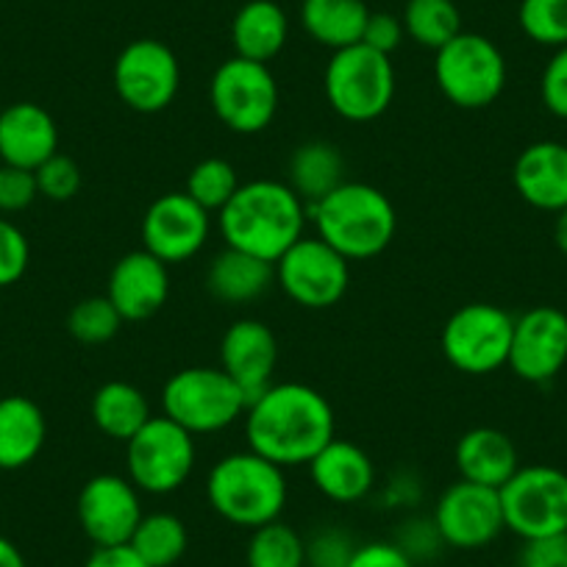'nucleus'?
<instances>
[{"label":"nucleus","instance_id":"1","mask_svg":"<svg viewBox=\"0 0 567 567\" xmlns=\"http://www.w3.org/2000/svg\"><path fill=\"white\" fill-rule=\"evenodd\" d=\"M329 398L301 381L270 384L245 409L248 449L278 467H303L337 437Z\"/></svg>","mask_w":567,"mask_h":567},{"label":"nucleus","instance_id":"2","mask_svg":"<svg viewBox=\"0 0 567 567\" xmlns=\"http://www.w3.org/2000/svg\"><path fill=\"white\" fill-rule=\"evenodd\" d=\"M309 206L287 182H245L234 198L217 212V226L228 248L276 265L307 228Z\"/></svg>","mask_w":567,"mask_h":567},{"label":"nucleus","instance_id":"3","mask_svg":"<svg viewBox=\"0 0 567 567\" xmlns=\"http://www.w3.org/2000/svg\"><path fill=\"white\" fill-rule=\"evenodd\" d=\"M315 237L346 256L348 261H364L384 254L398 231V215L392 200L379 187L364 182H346L309 206Z\"/></svg>","mask_w":567,"mask_h":567},{"label":"nucleus","instance_id":"4","mask_svg":"<svg viewBox=\"0 0 567 567\" xmlns=\"http://www.w3.org/2000/svg\"><path fill=\"white\" fill-rule=\"evenodd\" d=\"M290 498L287 473L256 451L223 456L206 476V501L217 517L239 528H259L281 520Z\"/></svg>","mask_w":567,"mask_h":567},{"label":"nucleus","instance_id":"5","mask_svg":"<svg viewBox=\"0 0 567 567\" xmlns=\"http://www.w3.org/2000/svg\"><path fill=\"white\" fill-rule=\"evenodd\" d=\"M248 398L223 368H184L162 386V414L193 437L217 434L245 417Z\"/></svg>","mask_w":567,"mask_h":567},{"label":"nucleus","instance_id":"6","mask_svg":"<svg viewBox=\"0 0 567 567\" xmlns=\"http://www.w3.org/2000/svg\"><path fill=\"white\" fill-rule=\"evenodd\" d=\"M329 106L348 123L379 120L395 97V68L392 59L368 45L334 51L323 75Z\"/></svg>","mask_w":567,"mask_h":567},{"label":"nucleus","instance_id":"7","mask_svg":"<svg viewBox=\"0 0 567 567\" xmlns=\"http://www.w3.org/2000/svg\"><path fill=\"white\" fill-rule=\"evenodd\" d=\"M195 437L165 414H154L125 443V473L140 493L171 495L193 476Z\"/></svg>","mask_w":567,"mask_h":567},{"label":"nucleus","instance_id":"8","mask_svg":"<svg viewBox=\"0 0 567 567\" xmlns=\"http://www.w3.org/2000/svg\"><path fill=\"white\" fill-rule=\"evenodd\" d=\"M434 81L454 106L487 109L506 86V59L493 40L462 31L434 56Z\"/></svg>","mask_w":567,"mask_h":567},{"label":"nucleus","instance_id":"9","mask_svg":"<svg viewBox=\"0 0 567 567\" xmlns=\"http://www.w3.org/2000/svg\"><path fill=\"white\" fill-rule=\"evenodd\" d=\"M209 103L215 117L234 134H261L278 112L276 75L261 62L226 59L209 81Z\"/></svg>","mask_w":567,"mask_h":567},{"label":"nucleus","instance_id":"10","mask_svg":"<svg viewBox=\"0 0 567 567\" xmlns=\"http://www.w3.org/2000/svg\"><path fill=\"white\" fill-rule=\"evenodd\" d=\"M498 493L506 528L523 543L567 534V473L559 467H517Z\"/></svg>","mask_w":567,"mask_h":567},{"label":"nucleus","instance_id":"11","mask_svg":"<svg viewBox=\"0 0 567 567\" xmlns=\"http://www.w3.org/2000/svg\"><path fill=\"white\" fill-rule=\"evenodd\" d=\"M515 318L495 303H467L456 309L440 334L443 357L465 375H489L506 368Z\"/></svg>","mask_w":567,"mask_h":567},{"label":"nucleus","instance_id":"12","mask_svg":"<svg viewBox=\"0 0 567 567\" xmlns=\"http://www.w3.org/2000/svg\"><path fill=\"white\" fill-rule=\"evenodd\" d=\"M276 284L284 296L303 309H329L346 298L351 287V261L320 237L303 234L276 261Z\"/></svg>","mask_w":567,"mask_h":567},{"label":"nucleus","instance_id":"13","mask_svg":"<svg viewBox=\"0 0 567 567\" xmlns=\"http://www.w3.org/2000/svg\"><path fill=\"white\" fill-rule=\"evenodd\" d=\"M112 81L117 97L131 112L156 114L176 101L182 90V64L165 42L134 40L114 59Z\"/></svg>","mask_w":567,"mask_h":567},{"label":"nucleus","instance_id":"14","mask_svg":"<svg viewBox=\"0 0 567 567\" xmlns=\"http://www.w3.org/2000/svg\"><path fill=\"white\" fill-rule=\"evenodd\" d=\"M443 545L456 550H476L495 543L504 534V506L501 493L460 478L440 495L432 515Z\"/></svg>","mask_w":567,"mask_h":567},{"label":"nucleus","instance_id":"15","mask_svg":"<svg viewBox=\"0 0 567 567\" xmlns=\"http://www.w3.org/2000/svg\"><path fill=\"white\" fill-rule=\"evenodd\" d=\"M212 231L209 212L187 193H165L145 209L140 226L142 248L165 265H182L204 250Z\"/></svg>","mask_w":567,"mask_h":567},{"label":"nucleus","instance_id":"16","mask_svg":"<svg viewBox=\"0 0 567 567\" xmlns=\"http://www.w3.org/2000/svg\"><path fill=\"white\" fill-rule=\"evenodd\" d=\"M75 515L92 545L109 548V545H128L145 512H142L140 489L131 484L128 476L97 473L81 487Z\"/></svg>","mask_w":567,"mask_h":567},{"label":"nucleus","instance_id":"17","mask_svg":"<svg viewBox=\"0 0 567 567\" xmlns=\"http://www.w3.org/2000/svg\"><path fill=\"white\" fill-rule=\"evenodd\" d=\"M506 364L528 384L556 379L567 364V315L556 307H534L515 318Z\"/></svg>","mask_w":567,"mask_h":567},{"label":"nucleus","instance_id":"18","mask_svg":"<svg viewBox=\"0 0 567 567\" xmlns=\"http://www.w3.org/2000/svg\"><path fill=\"white\" fill-rule=\"evenodd\" d=\"M106 298L128 323L154 318L171 298V265L145 248L120 256L109 272Z\"/></svg>","mask_w":567,"mask_h":567},{"label":"nucleus","instance_id":"19","mask_svg":"<svg viewBox=\"0 0 567 567\" xmlns=\"http://www.w3.org/2000/svg\"><path fill=\"white\" fill-rule=\"evenodd\" d=\"M220 368L245 392L248 403L276 384L278 340L270 326L256 318L234 320L220 340Z\"/></svg>","mask_w":567,"mask_h":567},{"label":"nucleus","instance_id":"20","mask_svg":"<svg viewBox=\"0 0 567 567\" xmlns=\"http://www.w3.org/2000/svg\"><path fill=\"white\" fill-rule=\"evenodd\" d=\"M59 154V125L45 106L20 101L0 112V162L37 171Z\"/></svg>","mask_w":567,"mask_h":567},{"label":"nucleus","instance_id":"21","mask_svg":"<svg viewBox=\"0 0 567 567\" xmlns=\"http://www.w3.org/2000/svg\"><path fill=\"white\" fill-rule=\"evenodd\" d=\"M512 182L528 206L554 215L561 212L567 206V145L543 140L523 148Z\"/></svg>","mask_w":567,"mask_h":567},{"label":"nucleus","instance_id":"22","mask_svg":"<svg viewBox=\"0 0 567 567\" xmlns=\"http://www.w3.org/2000/svg\"><path fill=\"white\" fill-rule=\"evenodd\" d=\"M307 467L318 493L334 504H357L375 487L373 460L351 440L334 437Z\"/></svg>","mask_w":567,"mask_h":567},{"label":"nucleus","instance_id":"23","mask_svg":"<svg viewBox=\"0 0 567 567\" xmlns=\"http://www.w3.org/2000/svg\"><path fill=\"white\" fill-rule=\"evenodd\" d=\"M454 462L460 478L493 489L504 487L520 467V456H517L509 434L489 429V425H478V429L462 434L454 451Z\"/></svg>","mask_w":567,"mask_h":567},{"label":"nucleus","instance_id":"24","mask_svg":"<svg viewBox=\"0 0 567 567\" xmlns=\"http://www.w3.org/2000/svg\"><path fill=\"white\" fill-rule=\"evenodd\" d=\"M276 284V265L237 248H223L206 267V290L228 307L254 303Z\"/></svg>","mask_w":567,"mask_h":567},{"label":"nucleus","instance_id":"25","mask_svg":"<svg viewBox=\"0 0 567 567\" xmlns=\"http://www.w3.org/2000/svg\"><path fill=\"white\" fill-rule=\"evenodd\" d=\"M48 440L45 412L25 395L0 398V471H23Z\"/></svg>","mask_w":567,"mask_h":567},{"label":"nucleus","instance_id":"26","mask_svg":"<svg viewBox=\"0 0 567 567\" xmlns=\"http://www.w3.org/2000/svg\"><path fill=\"white\" fill-rule=\"evenodd\" d=\"M290 37V20L276 0H248L231 20L234 56L267 64L276 59Z\"/></svg>","mask_w":567,"mask_h":567},{"label":"nucleus","instance_id":"27","mask_svg":"<svg viewBox=\"0 0 567 567\" xmlns=\"http://www.w3.org/2000/svg\"><path fill=\"white\" fill-rule=\"evenodd\" d=\"M287 184L307 206L323 200L340 184H346V159H342L340 148L326 140H309L298 145L292 151Z\"/></svg>","mask_w":567,"mask_h":567},{"label":"nucleus","instance_id":"28","mask_svg":"<svg viewBox=\"0 0 567 567\" xmlns=\"http://www.w3.org/2000/svg\"><path fill=\"white\" fill-rule=\"evenodd\" d=\"M370 9L364 0H303L301 25L318 45L342 51L362 42Z\"/></svg>","mask_w":567,"mask_h":567},{"label":"nucleus","instance_id":"29","mask_svg":"<svg viewBox=\"0 0 567 567\" xmlns=\"http://www.w3.org/2000/svg\"><path fill=\"white\" fill-rule=\"evenodd\" d=\"M151 417L154 412L145 392L128 381H106L92 398V420L97 432L117 443H128Z\"/></svg>","mask_w":567,"mask_h":567},{"label":"nucleus","instance_id":"30","mask_svg":"<svg viewBox=\"0 0 567 567\" xmlns=\"http://www.w3.org/2000/svg\"><path fill=\"white\" fill-rule=\"evenodd\" d=\"M128 545L151 567H176L189 548V532L173 512H151L142 515Z\"/></svg>","mask_w":567,"mask_h":567},{"label":"nucleus","instance_id":"31","mask_svg":"<svg viewBox=\"0 0 567 567\" xmlns=\"http://www.w3.org/2000/svg\"><path fill=\"white\" fill-rule=\"evenodd\" d=\"M401 23L409 40L434 53L465 31L462 12L454 0H409Z\"/></svg>","mask_w":567,"mask_h":567},{"label":"nucleus","instance_id":"32","mask_svg":"<svg viewBox=\"0 0 567 567\" xmlns=\"http://www.w3.org/2000/svg\"><path fill=\"white\" fill-rule=\"evenodd\" d=\"M248 567H307V539L290 523L272 520L250 532L245 548Z\"/></svg>","mask_w":567,"mask_h":567},{"label":"nucleus","instance_id":"33","mask_svg":"<svg viewBox=\"0 0 567 567\" xmlns=\"http://www.w3.org/2000/svg\"><path fill=\"white\" fill-rule=\"evenodd\" d=\"M239 184L243 182H239V173L231 162L220 159V156H209V159H200L189 171L184 193L212 215V212H220L234 198Z\"/></svg>","mask_w":567,"mask_h":567},{"label":"nucleus","instance_id":"34","mask_svg":"<svg viewBox=\"0 0 567 567\" xmlns=\"http://www.w3.org/2000/svg\"><path fill=\"white\" fill-rule=\"evenodd\" d=\"M125 320L106 296H92L75 303L68 315V331L81 346H103L114 340Z\"/></svg>","mask_w":567,"mask_h":567},{"label":"nucleus","instance_id":"35","mask_svg":"<svg viewBox=\"0 0 567 567\" xmlns=\"http://www.w3.org/2000/svg\"><path fill=\"white\" fill-rule=\"evenodd\" d=\"M517 23L532 42L545 48L567 45V0H520Z\"/></svg>","mask_w":567,"mask_h":567},{"label":"nucleus","instance_id":"36","mask_svg":"<svg viewBox=\"0 0 567 567\" xmlns=\"http://www.w3.org/2000/svg\"><path fill=\"white\" fill-rule=\"evenodd\" d=\"M34 176L42 198L53 200V204L73 200L79 195L81 184H84V173H81L79 162L70 159L68 154H53L45 165L37 167Z\"/></svg>","mask_w":567,"mask_h":567},{"label":"nucleus","instance_id":"37","mask_svg":"<svg viewBox=\"0 0 567 567\" xmlns=\"http://www.w3.org/2000/svg\"><path fill=\"white\" fill-rule=\"evenodd\" d=\"M29 261L31 245L23 228H18L7 217H0V290L18 284L29 270Z\"/></svg>","mask_w":567,"mask_h":567},{"label":"nucleus","instance_id":"38","mask_svg":"<svg viewBox=\"0 0 567 567\" xmlns=\"http://www.w3.org/2000/svg\"><path fill=\"white\" fill-rule=\"evenodd\" d=\"M40 198L34 171H23L14 165H0V212L18 215L29 209Z\"/></svg>","mask_w":567,"mask_h":567},{"label":"nucleus","instance_id":"39","mask_svg":"<svg viewBox=\"0 0 567 567\" xmlns=\"http://www.w3.org/2000/svg\"><path fill=\"white\" fill-rule=\"evenodd\" d=\"M539 97L554 117L567 120V45L556 48L539 79Z\"/></svg>","mask_w":567,"mask_h":567},{"label":"nucleus","instance_id":"40","mask_svg":"<svg viewBox=\"0 0 567 567\" xmlns=\"http://www.w3.org/2000/svg\"><path fill=\"white\" fill-rule=\"evenodd\" d=\"M357 545L337 528H323L307 543V567H348Z\"/></svg>","mask_w":567,"mask_h":567},{"label":"nucleus","instance_id":"41","mask_svg":"<svg viewBox=\"0 0 567 567\" xmlns=\"http://www.w3.org/2000/svg\"><path fill=\"white\" fill-rule=\"evenodd\" d=\"M403 37H406V31H403L401 18L390 12H370L362 34V45L373 48V51L384 53V56H392L401 48Z\"/></svg>","mask_w":567,"mask_h":567},{"label":"nucleus","instance_id":"42","mask_svg":"<svg viewBox=\"0 0 567 567\" xmlns=\"http://www.w3.org/2000/svg\"><path fill=\"white\" fill-rule=\"evenodd\" d=\"M348 567H414V559L398 543L375 539V543L357 545Z\"/></svg>","mask_w":567,"mask_h":567},{"label":"nucleus","instance_id":"43","mask_svg":"<svg viewBox=\"0 0 567 567\" xmlns=\"http://www.w3.org/2000/svg\"><path fill=\"white\" fill-rule=\"evenodd\" d=\"M520 567H567V534L526 543L520 554Z\"/></svg>","mask_w":567,"mask_h":567},{"label":"nucleus","instance_id":"44","mask_svg":"<svg viewBox=\"0 0 567 567\" xmlns=\"http://www.w3.org/2000/svg\"><path fill=\"white\" fill-rule=\"evenodd\" d=\"M395 543L401 545V548L412 556L414 565H417L420 559L434 556V550L443 545V539H440L434 520H429V523H409V526H403L401 539H395Z\"/></svg>","mask_w":567,"mask_h":567},{"label":"nucleus","instance_id":"45","mask_svg":"<svg viewBox=\"0 0 567 567\" xmlns=\"http://www.w3.org/2000/svg\"><path fill=\"white\" fill-rule=\"evenodd\" d=\"M84 567H151L131 545H109V548H95Z\"/></svg>","mask_w":567,"mask_h":567},{"label":"nucleus","instance_id":"46","mask_svg":"<svg viewBox=\"0 0 567 567\" xmlns=\"http://www.w3.org/2000/svg\"><path fill=\"white\" fill-rule=\"evenodd\" d=\"M0 567H29L25 565L23 550L12 539L3 537V534H0Z\"/></svg>","mask_w":567,"mask_h":567},{"label":"nucleus","instance_id":"47","mask_svg":"<svg viewBox=\"0 0 567 567\" xmlns=\"http://www.w3.org/2000/svg\"><path fill=\"white\" fill-rule=\"evenodd\" d=\"M554 243L561 254L567 256V206L561 212H556V223H554Z\"/></svg>","mask_w":567,"mask_h":567}]
</instances>
